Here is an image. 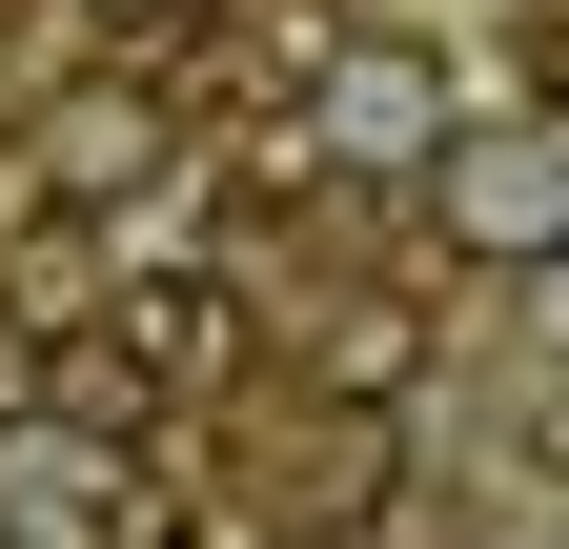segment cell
I'll return each mask as SVG.
<instances>
[{
  "mask_svg": "<svg viewBox=\"0 0 569 549\" xmlns=\"http://www.w3.org/2000/svg\"><path fill=\"white\" fill-rule=\"evenodd\" d=\"M448 61H427V41H326L306 61V163L326 183H427V163H448Z\"/></svg>",
  "mask_w": 569,
  "mask_h": 549,
  "instance_id": "1",
  "label": "cell"
},
{
  "mask_svg": "<svg viewBox=\"0 0 569 549\" xmlns=\"http://www.w3.org/2000/svg\"><path fill=\"white\" fill-rule=\"evenodd\" d=\"M0 549H142V428L21 407L0 428Z\"/></svg>",
  "mask_w": 569,
  "mask_h": 549,
  "instance_id": "2",
  "label": "cell"
},
{
  "mask_svg": "<svg viewBox=\"0 0 569 549\" xmlns=\"http://www.w3.org/2000/svg\"><path fill=\"white\" fill-rule=\"evenodd\" d=\"M427 224H448L468 264H569V122H448Z\"/></svg>",
  "mask_w": 569,
  "mask_h": 549,
  "instance_id": "3",
  "label": "cell"
},
{
  "mask_svg": "<svg viewBox=\"0 0 569 549\" xmlns=\"http://www.w3.org/2000/svg\"><path fill=\"white\" fill-rule=\"evenodd\" d=\"M284 387H306V407H367V428H387V407L427 387V306H407V286H326L306 326H284Z\"/></svg>",
  "mask_w": 569,
  "mask_h": 549,
  "instance_id": "4",
  "label": "cell"
},
{
  "mask_svg": "<svg viewBox=\"0 0 569 549\" xmlns=\"http://www.w3.org/2000/svg\"><path fill=\"white\" fill-rule=\"evenodd\" d=\"M163 163H183V122H163V82H82V102H41V183L82 203V224H102L122 183H163Z\"/></svg>",
  "mask_w": 569,
  "mask_h": 549,
  "instance_id": "5",
  "label": "cell"
},
{
  "mask_svg": "<svg viewBox=\"0 0 569 549\" xmlns=\"http://www.w3.org/2000/svg\"><path fill=\"white\" fill-rule=\"evenodd\" d=\"M244 286H203V264H142V286H122V367L142 387H224L244 367V326H224Z\"/></svg>",
  "mask_w": 569,
  "mask_h": 549,
  "instance_id": "6",
  "label": "cell"
},
{
  "mask_svg": "<svg viewBox=\"0 0 569 549\" xmlns=\"http://www.w3.org/2000/svg\"><path fill=\"white\" fill-rule=\"evenodd\" d=\"M0 286H21V326H102V286H122V244L82 224V203H41V224L0 244Z\"/></svg>",
  "mask_w": 569,
  "mask_h": 549,
  "instance_id": "7",
  "label": "cell"
},
{
  "mask_svg": "<svg viewBox=\"0 0 569 549\" xmlns=\"http://www.w3.org/2000/svg\"><path fill=\"white\" fill-rule=\"evenodd\" d=\"M82 21H102V41H183L203 0H82Z\"/></svg>",
  "mask_w": 569,
  "mask_h": 549,
  "instance_id": "8",
  "label": "cell"
}]
</instances>
